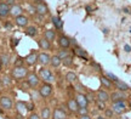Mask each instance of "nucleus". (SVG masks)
Instances as JSON below:
<instances>
[{
  "label": "nucleus",
  "instance_id": "f257e3e1",
  "mask_svg": "<svg viewBox=\"0 0 131 119\" xmlns=\"http://www.w3.org/2000/svg\"><path fill=\"white\" fill-rule=\"evenodd\" d=\"M29 73V69L27 66H14V68L11 69V78L14 80H17V81H21L26 79L27 75Z\"/></svg>",
  "mask_w": 131,
  "mask_h": 119
},
{
  "label": "nucleus",
  "instance_id": "f03ea898",
  "mask_svg": "<svg viewBox=\"0 0 131 119\" xmlns=\"http://www.w3.org/2000/svg\"><path fill=\"white\" fill-rule=\"evenodd\" d=\"M38 91H39V95L42 99H49L51 97L52 94H53V86H52L51 83H46V81H42L40 86L38 88Z\"/></svg>",
  "mask_w": 131,
  "mask_h": 119
},
{
  "label": "nucleus",
  "instance_id": "7ed1b4c3",
  "mask_svg": "<svg viewBox=\"0 0 131 119\" xmlns=\"http://www.w3.org/2000/svg\"><path fill=\"white\" fill-rule=\"evenodd\" d=\"M26 80H27V84L29 85V88H32V89H37L41 84V79H40L39 74H37L35 72H29Z\"/></svg>",
  "mask_w": 131,
  "mask_h": 119
},
{
  "label": "nucleus",
  "instance_id": "20e7f679",
  "mask_svg": "<svg viewBox=\"0 0 131 119\" xmlns=\"http://www.w3.org/2000/svg\"><path fill=\"white\" fill-rule=\"evenodd\" d=\"M39 77L42 81H46V83H51L53 80V74H52L51 69H49L47 67H41L39 69Z\"/></svg>",
  "mask_w": 131,
  "mask_h": 119
},
{
  "label": "nucleus",
  "instance_id": "39448f33",
  "mask_svg": "<svg viewBox=\"0 0 131 119\" xmlns=\"http://www.w3.org/2000/svg\"><path fill=\"white\" fill-rule=\"evenodd\" d=\"M0 107L4 111H10L14 107V100L7 95H1L0 96Z\"/></svg>",
  "mask_w": 131,
  "mask_h": 119
},
{
  "label": "nucleus",
  "instance_id": "423d86ee",
  "mask_svg": "<svg viewBox=\"0 0 131 119\" xmlns=\"http://www.w3.org/2000/svg\"><path fill=\"white\" fill-rule=\"evenodd\" d=\"M50 61H51V55L47 51H42V52L38 53V63L42 67L50 66Z\"/></svg>",
  "mask_w": 131,
  "mask_h": 119
},
{
  "label": "nucleus",
  "instance_id": "0eeeda50",
  "mask_svg": "<svg viewBox=\"0 0 131 119\" xmlns=\"http://www.w3.org/2000/svg\"><path fill=\"white\" fill-rule=\"evenodd\" d=\"M51 119H67V111L62 106H57L52 111Z\"/></svg>",
  "mask_w": 131,
  "mask_h": 119
},
{
  "label": "nucleus",
  "instance_id": "6e6552de",
  "mask_svg": "<svg viewBox=\"0 0 131 119\" xmlns=\"http://www.w3.org/2000/svg\"><path fill=\"white\" fill-rule=\"evenodd\" d=\"M38 51L35 50H32L30 53H28L26 57H24V64L27 67H32L34 66L35 63H38Z\"/></svg>",
  "mask_w": 131,
  "mask_h": 119
},
{
  "label": "nucleus",
  "instance_id": "1a4fd4ad",
  "mask_svg": "<svg viewBox=\"0 0 131 119\" xmlns=\"http://www.w3.org/2000/svg\"><path fill=\"white\" fill-rule=\"evenodd\" d=\"M127 100V95L126 92L120 90H115L111 94V101L112 102H122V101H126Z\"/></svg>",
  "mask_w": 131,
  "mask_h": 119
},
{
  "label": "nucleus",
  "instance_id": "9d476101",
  "mask_svg": "<svg viewBox=\"0 0 131 119\" xmlns=\"http://www.w3.org/2000/svg\"><path fill=\"white\" fill-rule=\"evenodd\" d=\"M75 101H77V103L79 105V107H88L89 106V99H88V96L84 92H77L75 94Z\"/></svg>",
  "mask_w": 131,
  "mask_h": 119
},
{
  "label": "nucleus",
  "instance_id": "9b49d317",
  "mask_svg": "<svg viewBox=\"0 0 131 119\" xmlns=\"http://www.w3.org/2000/svg\"><path fill=\"white\" fill-rule=\"evenodd\" d=\"M127 106L125 103V101H122V102H113L112 105V110L115 114H123L125 111H126Z\"/></svg>",
  "mask_w": 131,
  "mask_h": 119
},
{
  "label": "nucleus",
  "instance_id": "f8f14e48",
  "mask_svg": "<svg viewBox=\"0 0 131 119\" xmlns=\"http://www.w3.org/2000/svg\"><path fill=\"white\" fill-rule=\"evenodd\" d=\"M66 107H67V111H68L69 113H73V114H74V113H78V110H79V105L77 103V101H75L74 97L67 100Z\"/></svg>",
  "mask_w": 131,
  "mask_h": 119
},
{
  "label": "nucleus",
  "instance_id": "ddd939ff",
  "mask_svg": "<svg viewBox=\"0 0 131 119\" xmlns=\"http://www.w3.org/2000/svg\"><path fill=\"white\" fill-rule=\"evenodd\" d=\"M57 43L60 45V48L61 49H69L72 43H70V38L69 37H67L64 34H61L58 39H57Z\"/></svg>",
  "mask_w": 131,
  "mask_h": 119
},
{
  "label": "nucleus",
  "instance_id": "4468645a",
  "mask_svg": "<svg viewBox=\"0 0 131 119\" xmlns=\"http://www.w3.org/2000/svg\"><path fill=\"white\" fill-rule=\"evenodd\" d=\"M35 11L39 16H45L46 14H49V7L44 1H38L35 4Z\"/></svg>",
  "mask_w": 131,
  "mask_h": 119
},
{
  "label": "nucleus",
  "instance_id": "2eb2a0df",
  "mask_svg": "<svg viewBox=\"0 0 131 119\" xmlns=\"http://www.w3.org/2000/svg\"><path fill=\"white\" fill-rule=\"evenodd\" d=\"M73 53H74L77 57L83 58V60H85V61L89 60V53H88V51L84 50L83 48H80V46H74V49H73Z\"/></svg>",
  "mask_w": 131,
  "mask_h": 119
},
{
  "label": "nucleus",
  "instance_id": "dca6fc26",
  "mask_svg": "<svg viewBox=\"0 0 131 119\" xmlns=\"http://www.w3.org/2000/svg\"><path fill=\"white\" fill-rule=\"evenodd\" d=\"M38 45H39V48L41 49V50H45V51H50L52 49L51 41H49V40L45 39L44 37L40 39H38Z\"/></svg>",
  "mask_w": 131,
  "mask_h": 119
},
{
  "label": "nucleus",
  "instance_id": "f3484780",
  "mask_svg": "<svg viewBox=\"0 0 131 119\" xmlns=\"http://www.w3.org/2000/svg\"><path fill=\"white\" fill-rule=\"evenodd\" d=\"M96 100L102 101V102H108L111 100V94H108V91L106 90H98L96 94Z\"/></svg>",
  "mask_w": 131,
  "mask_h": 119
},
{
  "label": "nucleus",
  "instance_id": "a211bd4d",
  "mask_svg": "<svg viewBox=\"0 0 131 119\" xmlns=\"http://www.w3.org/2000/svg\"><path fill=\"white\" fill-rule=\"evenodd\" d=\"M16 111H17V113L18 115H24L27 112H28V108H27V102H22V101H18L17 103H16Z\"/></svg>",
  "mask_w": 131,
  "mask_h": 119
},
{
  "label": "nucleus",
  "instance_id": "6ab92c4d",
  "mask_svg": "<svg viewBox=\"0 0 131 119\" xmlns=\"http://www.w3.org/2000/svg\"><path fill=\"white\" fill-rule=\"evenodd\" d=\"M15 23L17 24L18 27H28L29 18L27 16H24V15H21V16L15 18Z\"/></svg>",
  "mask_w": 131,
  "mask_h": 119
},
{
  "label": "nucleus",
  "instance_id": "aec40b11",
  "mask_svg": "<svg viewBox=\"0 0 131 119\" xmlns=\"http://www.w3.org/2000/svg\"><path fill=\"white\" fill-rule=\"evenodd\" d=\"M22 12H23V9L17 4H15L14 6H11V9H10V15H11L12 17H15V18L21 16V15H23Z\"/></svg>",
  "mask_w": 131,
  "mask_h": 119
},
{
  "label": "nucleus",
  "instance_id": "412c9836",
  "mask_svg": "<svg viewBox=\"0 0 131 119\" xmlns=\"http://www.w3.org/2000/svg\"><path fill=\"white\" fill-rule=\"evenodd\" d=\"M52 115V111L49 106H44L40 111V118L41 119H51Z\"/></svg>",
  "mask_w": 131,
  "mask_h": 119
},
{
  "label": "nucleus",
  "instance_id": "4be33fe9",
  "mask_svg": "<svg viewBox=\"0 0 131 119\" xmlns=\"http://www.w3.org/2000/svg\"><path fill=\"white\" fill-rule=\"evenodd\" d=\"M10 9H11V6H9L6 3H0V17L4 18L6 16H9Z\"/></svg>",
  "mask_w": 131,
  "mask_h": 119
},
{
  "label": "nucleus",
  "instance_id": "5701e85b",
  "mask_svg": "<svg viewBox=\"0 0 131 119\" xmlns=\"http://www.w3.org/2000/svg\"><path fill=\"white\" fill-rule=\"evenodd\" d=\"M114 86H115V89H117V90L124 91V92H127V91L130 90V86L127 85L126 83L122 81L120 79H119L118 81H115V83H114Z\"/></svg>",
  "mask_w": 131,
  "mask_h": 119
},
{
  "label": "nucleus",
  "instance_id": "b1692460",
  "mask_svg": "<svg viewBox=\"0 0 131 119\" xmlns=\"http://www.w3.org/2000/svg\"><path fill=\"white\" fill-rule=\"evenodd\" d=\"M100 81H101V84H102L106 89H113V88H114V83H113L112 80H109L106 75L100 77Z\"/></svg>",
  "mask_w": 131,
  "mask_h": 119
},
{
  "label": "nucleus",
  "instance_id": "393cba45",
  "mask_svg": "<svg viewBox=\"0 0 131 119\" xmlns=\"http://www.w3.org/2000/svg\"><path fill=\"white\" fill-rule=\"evenodd\" d=\"M51 22H52V24L55 26V28H56L57 30H61V29L63 28V21H62L58 16H52Z\"/></svg>",
  "mask_w": 131,
  "mask_h": 119
},
{
  "label": "nucleus",
  "instance_id": "a878e982",
  "mask_svg": "<svg viewBox=\"0 0 131 119\" xmlns=\"http://www.w3.org/2000/svg\"><path fill=\"white\" fill-rule=\"evenodd\" d=\"M24 34L27 35V37H30V38H34V37H37L38 34V28L35 26H28L26 30H24Z\"/></svg>",
  "mask_w": 131,
  "mask_h": 119
},
{
  "label": "nucleus",
  "instance_id": "bb28decb",
  "mask_svg": "<svg viewBox=\"0 0 131 119\" xmlns=\"http://www.w3.org/2000/svg\"><path fill=\"white\" fill-rule=\"evenodd\" d=\"M44 38L47 39L49 41H53L56 39V32L53 29H46L44 32Z\"/></svg>",
  "mask_w": 131,
  "mask_h": 119
},
{
  "label": "nucleus",
  "instance_id": "cd10ccee",
  "mask_svg": "<svg viewBox=\"0 0 131 119\" xmlns=\"http://www.w3.org/2000/svg\"><path fill=\"white\" fill-rule=\"evenodd\" d=\"M66 80L70 83V84H75L78 81V75L75 74L74 72H67L66 73Z\"/></svg>",
  "mask_w": 131,
  "mask_h": 119
},
{
  "label": "nucleus",
  "instance_id": "c85d7f7f",
  "mask_svg": "<svg viewBox=\"0 0 131 119\" xmlns=\"http://www.w3.org/2000/svg\"><path fill=\"white\" fill-rule=\"evenodd\" d=\"M62 64V60L57 55H53V56H51V61H50V66L52 67V68H58V67Z\"/></svg>",
  "mask_w": 131,
  "mask_h": 119
},
{
  "label": "nucleus",
  "instance_id": "c756f323",
  "mask_svg": "<svg viewBox=\"0 0 131 119\" xmlns=\"http://www.w3.org/2000/svg\"><path fill=\"white\" fill-rule=\"evenodd\" d=\"M10 63L9 53H1L0 55V67H7Z\"/></svg>",
  "mask_w": 131,
  "mask_h": 119
},
{
  "label": "nucleus",
  "instance_id": "7c9ffc66",
  "mask_svg": "<svg viewBox=\"0 0 131 119\" xmlns=\"http://www.w3.org/2000/svg\"><path fill=\"white\" fill-rule=\"evenodd\" d=\"M0 83H1V85L3 86H10L11 84H12V78H11V75H3L1 78H0Z\"/></svg>",
  "mask_w": 131,
  "mask_h": 119
},
{
  "label": "nucleus",
  "instance_id": "2f4dec72",
  "mask_svg": "<svg viewBox=\"0 0 131 119\" xmlns=\"http://www.w3.org/2000/svg\"><path fill=\"white\" fill-rule=\"evenodd\" d=\"M73 62H74L73 56H72V55H69V56H67L66 58H63V60H62V64H63L64 67H72V66H73Z\"/></svg>",
  "mask_w": 131,
  "mask_h": 119
},
{
  "label": "nucleus",
  "instance_id": "473e14b6",
  "mask_svg": "<svg viewBox=\"0 0 131 119\" xmlns=\"http://www.w3.org/2000/svg\"><path fill=\"white\" fill-rule=\"evenodd\" d=\"M70 52H69V50L68 49H61L58 52H57V56L61 58V60H63V58H66L67 56H69Z\"/></svg>",
  "mask_w": 131,
  "mask_h": 119
},
{
  "label": "nucleus",
  "instance_id": "72a5a7b5",
  "mask_svg": "<svg viewBox=\"0 0 131 119\" xmlns=\"http://www.w3.org/2000/svg\"><path fill=\"white\" fill-rule=\"evenodd\" d=\"M106 77H107L109 80H112L113 83H115V81L119 80V78H118L117 75H114L113 73H111V72H107V73H106Z\"/></svg>",
  "mask_w": 131,
  "mask_h": 119
},
{
  "label": "nucleus",
  "instance_id": "f704fd0d",
  "mask_svg": "<svg viewBox=\"0 0 131 119\" xmlns=\"http://www.w3.org/2000/svg\"><path fill=\"white\" fill-rule=\"evenodd\" d=\"M78 114L79 115L89 114V108H88V107H79V110H78Z\"/></svg>",
  "mask_w": 131,
  "mask_h": 119
},
{
  "label": "nucleus",
  "instance_id": "c9c22d12",
  "mask_svg": "<svg viewBox=\"0 0 131 119\" xmlns=\"http://www.w3.org/2000/svg\"><path fill=\"white\" fill-rule=\"evenodd\" d=\"M14 66H26L24 64V58H22V57H16V60H15V62H14Z\"/></svg>",
  "mask_w": 131,
  "mask_h": 119
},
{
  "label": "nucleus",
  "instance_id": "e433bc0d",
  "mask_svg": "<svg viewBox=\"0 0 131 119\" xmlns=\"http://www.w3.org/2000/svg\"><path fill=\"white\" fill-rule=\"evenodd\" d=\"M96 106L100 111H104L106 110V102H102V101H97L96 100Z\"/></svg>",
  "mask_w": 131,
  "mask_h": 119
},
{
  "label": "nucleus",
  "instance_id": "4c0bfd02",
  "mask_svg": "<svg viewBox=\"0 0 131 119\" xmlns=\"http://www.w3.org/2000/svg\"><path fill=\"white\" fill-rule=\"evenodd\" d=\"M104 114H106V117H107V118H112L113 117V114H114V112H113V110L112 108H106V110H104Z\"/></svg>",
  "mask_w": 131,
  "mask_h": 119
},
{
  "label": "nucleus",
  "instance_id": "58836bf2",
  "mask_svg": "<svg viewBox=\"0 0 131 119\" xmlns=\"http://www.w3.org/2000/svg\"><path fill=\"white\" fill-rule=\"evenodd\" d=\"M28 119H41L40 114H38L37 112H30V114L28 115Z\"/></svg>",
  "mask_w": 131,
  "mask_h": 119
},
{
  "label": "nucleus",
  "instance_id": "ea45409f",
  "mask_svg": "<svg viewBox=\"0 0 131 119\" xmlns=\"http://www.w3.org/2000/svg\"><path fill=\"white\" fill-rule=\"evenodd\" d=\"M73 85H74V88H75V89H77L78 91H79V92H83V91L85 90V89H84V86L81 85L80 83H78V81H77L75 84H73Z\"/></svg>",
  "mask_w": 131,
  "mask_h": 119
},
{
  "label": "nucleus",
  "instance_id": "a19ab883",
  "mask_svg": "<svg viewBox=\"0 0 131 119\" xmlns=\"http://www.w3.org/2000/svg\"><path fill=\"white\" fill-rule=\"evenodd\" d=\"M27 108H28V112H33L34 108H35V106H34V103H29V102H27Z\"/></svg>",
  "mask_w": 131,
  "mask_h": 119
},
{
  "label": "nucleus",
  "instance_id": "79ce46f5",
  "mask_svg": "<svg viewBox=\"0 0 131 119\" xmlns=\"http://www.w3.org/2000/svg\"><path fill=\"white\" fill-rule=\"evenodd\" d=\"M18 43H19V39L14 38V39H12V48H16V46L18 45Z\"/></svg>",
  "mask_w": 131,
  "mask_h": 119
},
{
  "label": "nucleus",
  "instance_id": "37998d69",
  "mask_svg": "<svg viewBox=\"0 0 131 119\" xmlns=\"http://www.w3.org/2000/svg\"><path fill=\"white\" fill-rule=\"evenodd\" d=\"M124 50H125V52H131V45H124Z\"/></svg>",
  "mask_w": 131,
  "mask_h": 119
},
{
  "label": "nucleus",
  "instance_id": "c03bdc74",
  "mask_svg": "<svg viewBox=\"0 0 131 119\" xmlns=\"http://www.w3.org/2000/svg\"><path fill=\"white\" fill-rule=\"evenodd\" d=\"M4 26H5V28H6V29H11V28H12V23H11V22H5Z\"/></svg>",
  "mask_w": 131,
  "mask_h": 119
},
{
  "label": "nucleus",
  "instance_id": "a18cd8bd",
  "mask_svg": "<svg viewBox=\"0 0 131 119\" xmlns=\"http://www.w3.org/2000/svg\"><path fill=\"white\" fill-rule=\"evenodd\" d=\"M5 3L9 5V6H14V5H15V0H5Z\"/></svg>",
  "mask_w": 131,
  "mask_h": 119
},
{
  "label": "nucleus",
  "instance_id": "49530a36",
  "mask_svg": "<svg viewBox=\"0 0 131 119\" xmlns=\"http://www.w3.org/2000/svg\"><path fill=\"white\" fill-rule=\"evenodd\" d=\"M79 119H92V118H91L89 114H86V115H80Z\"/></svg>",
  "mask_w": 131,
  "mask_h": 119
},
{
  "label": "nucleus",
  "instance_id": "de8ad7c7",
  "mask_svg": "<svg viewBox=\"0 0 131 119\" xmlns=\"http://www.w3.org/2000/svg\"><path fill=\"white\" fill-rule=\"evenodd\" d=\"M86 10H88L89 12H91V10H92V7H91V6H86Z\"/></svg>",
  "mask_w": 131,
  "mask_h": 119
},
{
  "label": "nucleus",
  "instance_id": "09e8293b",
  "mask_svg": "<svg viewBox=\"0 0 131 119\" xmlns=\"http://www.w3.org/2000/svg\"><path fill=\"white\" fill-rule=\"evenodd\" d=\"M124 12H125V14H130V10H129V9H124Z\"/></svg>",
  "mask_w": 131,
  "mask_h": 119
},
{
  "label": "nucleus",
  "instance_id": "8fccbe9b",
  "mask_svg": "<svg viewBox=\"0 0 131 119\" xmlns=\"http://www.w3.org/2000/svg\"><path fill=\"white\" fill-rule=\"evenodd\" d=\"M96 119H106V118H104V117H102V115H98Z\"/></svg>",
  "mask_w": 131,
  "mask_h": 119
},
{
  "label": "nucleus",
  "instance_id": "3c124183",
  "mask_svg": "<svg viewBox=\"0 0 131 119\" xmlns=\"http://www.w3.org/2000/svg\"><path fill=\"white\" fill-rule=\"evenodd\" d=\"M3 113H4V110H3V108L0 107V114H3Z\"/></svg>",
  "mask_w": 131,
  "mask_h": 119
},
{
  "label": "nucleus",
  "instance_id": "603ef678",
  "mask_svg": "<svg viewBox=\"0 0 131 119\" xmlns=\"http://www.w3.org/2000/svg\"><path fill=\"white\" fill-rule=\"evenodd\" d=\"M129 107L131 108V99H129Z\"/></svg>",
  "mask_w": 131,
  "mask_h": 119
}]
</instances>
